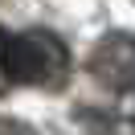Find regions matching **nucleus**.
Returning <instances> with one entry per match:
<instances>
[{
    "instance_id": "7ed1b4c3",
    "label": "nucleus",
    "mask_w": 135,
    "mask_h": 135,
    "mask_svg": "<svg viewBox=\"0 0 135 135\" xmlns=\"http://www.w3.org/2000/svg\"><path fill=\"white\" fill-rule=\"evenodd\" d=\"M0 135H37V131L25 127V123H17V119H0Z\"/></svg>"
},
{
    "instance_id": "f257e3e1",
    "label": "nucleus",
    "mask_w": 135,
    "mask_h": 135,
    "mask_svg": "<svg viewBox=\"0 0 135 135\" xmlns=\"http://www.w3.org/2000/svg\"><path fill=\"white\" fill-rule=\"evenodd\" d=\"M0 74L17 86H66L70 49L49 29H0Z\"/></svg>"
},
{
    "instance_id": "20e7f679",
    "label": "nucleus",
    "mask_w": 135,
    "mask_h": 135,
    "mask_svg": "<svg viewBox=\"0 0 135 135\" xmlns=\"http://www.w3.org/2000/svg\"><path fill=\"white\" fill-rule=\"evenodd\" d=\"M123 115H127V123H131V127H135V90H131V94H127V102H123Z\"/></svg>"
},
{
    "instance_id": "f03ea898",
    "label": "nucleus",
    "mask_w": 135,
    "mask_h": 135,
    "mask_svg": "<svg viewBox=\"0 0 135 135\" xmlns=\"http://www.w3.org/2000/svg\"><path fill=\"white\" fill-rule=\"evenodd\" d=\"M90 74L107 90H135V33H107L90 53Z\"/></svg>"
}]
</instances>
